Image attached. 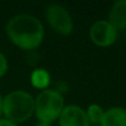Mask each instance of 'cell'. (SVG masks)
Returning <instances> with one entry per match:
<instances>
[{
    "mask_svg": "<svg viewBox=\"0 0 126 126\" xmlns=\"http://www.w3.org/2000/svg\"><path fill=\"white\" fill-rule=\"evenodd\" d=\"M9 40L24 51L37 48L45 37L42 22L29 14H19L11 17L5 27Z\"/></svg>",
    "mask_w": 126,
    "mask_h": 126,
    "instance_id": "obj_1",
    "label": "cell"
},
{
    "mask_svg": "<svg viewBox=\"0 0 126 126\" xmlns=\"http://www.w3.org/2000/svg\"><path fill=\"white\" fill-rule=\"evenodd\" d=\"M35 114V98L25 90H14L3 98V115L5 119L21 124Z\"/></svg>",
    "mask_w": 126,
    "mask_h": 126,
    "instance_id": "obj_2",
    "label": "cell"
},
{
    "mask_svg": "<svg viewBox=\"0 0 126 126\" xmlns=\"http://www.w3.org/2000/svg\"><path fill=\"white\" fill-rule=\"evenodd\" d=\"M64 98L53 89L41 90L35 98V115L40 122L52 124L64 109Z\"/></svg>",
    "mask_w": 126,
    "mask_h": 126,
    "instance_id": "obj_3",
    "label": "cell"
},
{
    "mask_svg": "<svg viewBox=\"0 0 126 126\" xmlns=\"http://www.w3.org/2000/svg\"><path fill=\"white\" fill-rule=\"evenodd\" d=\"M45 16L51 26L57 33L62 36H68L73 32V19L69 11L59 4H51L45 10Z\"/></svg>",
    "mask_w": 126,
    "mask_h": 126,
    "instance_id": "obj_4",
    "label": "cell"
},
{
    "mask_svg": "<svg viewBox=\"0 0 126 126\" xmlns=\"http://www.w3.org/2000/svg\"><path fill=\"white\" fill-rule=\"evenodd\" d=\"M89 37L94 45L99 47H109L115 43L117 30L108 20H98L90 26Z\"/></svg>",
    "mask_w": 126,
    "mask_h": 126,
    "instance_id": "obj_5",
    "label": "cell"
},
{
    "mask_svg": "<svg viewBox=\"0 0 126 126\" xmlns=\"http://www.w3.org/2000/svg\"><path fill=\"white\" fill-rule=\"evenodd\" d=\"M58 124L59 126H90L85 110L74 104L64 106L58 117Z\"/></svg>",
    "mask_w": 126,
    "mask_h": 126,
    "instance_id": "obj_6",
    "label": "cell"
},
{
    "mask_svg": "<svg viewBox=\"0 0 126 126\" xmlns=\"http://www.w3.org/2000/svg\"><path fill=\"white\" fill-rule=\"evenodd\" d=\"M108 21L116 29H126V0H117L115 1L109 11Z\"/></svg>",
    "mask_w": 126,
    "mask_h": 126,
    "instance_id": "obj_7",
    "label": "cell"
},
{
    "mask_svg": "<svg viewBox=\"0 0 126 126\" xmlns=\"http://www.w3.org/2000/svg\"><path fill=\"white\" fill-rule=\"evenodd\" d=\"M100 126H126V109L122 106H112L104 111Z\"/></svg>",
    "mask_w": 126,
    "mask_h": 126,
    "instance_id": "obj_8",
    "label": "cell"
},
{
    "mask_svg": "<svg viewBox=\"0 0 126 126\" xmlns=\"http://www.w3.org/2000/svg\"><path fill=\"white\" fill-rule=\"evenodd\" d=\"M31 83L33 87L45 90L47 89L46 87L49 84V74L45 69H36L31 74Z\"/></svg>",
    "mask_w": 126,
    "mask_h": 126,
    "instance_id": "obj_9",
    "label": "cell"
},
{
    "mask_svg": "<svg viewBox=\"0 0 126 126\" xmlns=\"http://www.w3.org/2000/svg\"><path fill=\"white\" fill-rule=\"evenodd\" d=\"M87 112V116H88V120L90 124H100L101 121V117L104 115V110L100 105L98 104H92L88 106V110L85 111Z\"/></svg>",
    "mask_w": 126,
    "mask_h": 126,
    "instance_id": "obj_10",
    "label": "cell"
},
{
    "mask_svg": "<svg viewBox=\"0 0 126 126\" xmlns=\"http://www.w3.org/2000/svg\"><path fill=\"white\" fill-rule=\"evenodd\" d=\"M8 72V59L3 52H0V78H3Z\"/></svg>",
    "mask_w": 126,
    "mask_h": 126,
    "instance_id": "obj_11",
    "label": "cell"
},
{
    "mask_svg": "<svg viewBox=\"0 0 126 126\" xmlns=\"http://www.w3.org/2000/svg\"><path fill=\"white\" fill-rule=\"evenodd\" d=\"M0 126H19V125L8 119H0Z\"/></svg>",
    "mask_w": 126,
    "mask_h": 126,
    "instance_id": "obj_12",
    "label": "cell"
},
{
    "mask_svg": "<svg viewBox=\"0 0 126 126\" xmlns=\"http://www.w3.org/2000/svg\"><path fill=\"white\" fill-rule=\"evenodd\" d=\"M3 115V96L0 94V116Z\"/></svg>",
    "mask_w": 126,
    "mask_h": 126,
    "instance_id": "obj_13",
    "label": "cell"
},
{
    "mask_svg": "<svg viewBox=\"0 0 126 126\" xmlns=\"http://www.w3.org/2000/svg\"><path fill=\"white\" fill-rule=\"evenodd\" d=\"M35 126H51V124H46V122H40V121H38Z\"/></svg>",
    "mask_w": 126,
    "mask_h": 126,
    "instance_id": "obj_14",
    "label": "cell"
}]
</instances>
